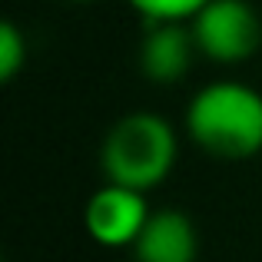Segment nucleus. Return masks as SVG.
I'll use <instances>...</instances> for the list:
<instances>
[{
  "label": "nucleus",
  "instance_id": "nucleus-2",
  "mask_svg": "<svg viewBox=\"0 0 262 262\" xmlns=\"http://www.w3.org/2000/svg\"><path fill=\"white\" fill-rule=\"evenodd\" d=\"M179 140L169 120L156 113H126L106 129L100 146V169L110 183L133 186L140 192L166 183L176 166Z\"/></svg>",
  "mask_w": 262,
  "mask_h": 262
},
{
  "label": "nucleus",
  "instance_id": "nucleus-3",
  "mask_svg": "<svg viewBox=\"0 0 262 262\" xmlns=\"http://www.w3.org/2000/svg\"><path fill=\"white\" fill-rule=\"evenodd\" d=\"M196 50L212 63H246L262 47V17L249 0H209L189 20Z\"/></svg>",
  "mask_w": 262,
  "mask_h": 262
},
{
  "label": "nucleus",
  "instance_id": "nucleus-7",
  "mask_svg": "<svg viewBox=\"0 0 262 262\" xmlns=\"http://www.w3.org/2000/svg\"><path fill=\"white\" fill-rule=\"evenodd\" d=\"M146 24H163V20H179L189 24L209 0H126Z\"/></svg>",
  "mask_w": 262,
  "mask_h": 262
},
{
  "label": "nucleus",
  "instance_id": "nucleus-5",
  "mask_svg": "<svg viewBox=\"0 0 262 262\" xmlns=\"http://www.w3.org/2000/svg\"><path fill=\"white\" fill-rule=\"evenodd\" d=\"M196 40H192L189 24L179 20H163V24H149L146 37L140 43V70L149 83H179L186 70L192 67L196 57Z\"/></svg>",
  "mask_w": 262,
  "mask_h": 262
},
{
  "label": "nucleus",
  "instance_id": "nucleus-6",
  "mask_svg": "<svg viewBox=\"0 0 262 262\" xmlns=\"http://www.w3.org/2000/svg\"><path fill=\"white\" fill-rule=\"evenodd\" d=\"M136 262H196L199 236L192 219L183 209H156L149 212L143 232L133 243Z\"/></svg>",
  "mask_w": 262,
  "mask_h": 262
},
{
  "label": "nucleus",
  "instance_id": "nucleus-9",
  "mask_svg": "<svg viewBox=\"0 0 262 262\" xmlns=\"http://www.w3.org/2000/svg\"><path fill=\"white\" fill-rule=\"evenodd\" d=\"M73 4H93V0H73Z\"/></svg>",
  "mask_w": 262,
  "mask_h": 262
},
{
  "label": "nucleus",
  "instance_id": "nucleus-4",
  "mask_svg": "<svg viewBox=\"0 0 262 262\" xmlns=\"http://www.w3.org/2000/svg\"><path fill=\"white\" fill-rule=\"evenodd\" d=\"M149 219L146 192L123 183H103L83 206L86 236L106 249H133L136 236Z\"/></svg>",
  "mask_w": 262,
  "mask_h": 262
},
{
  "label": "nucleus",
  "instance_id": "nucleus-1",
  "mask_svg": "<svg viewBox=\"0 0 262 262\" xmlns=\"http://www.w3.org/2000/svg\"><path fill=\"white\" fill-rule=\"evenodd\" d=\"M186 136L212 160L239 163L262 153V93L239 80L196 90L186 106Z\"/></svg>",
  "mask_w": 262,
  "mask_h": 262
},
{
  "label": "nucleus",
  "instance_id": "nucleus-8",
  "mask_svg": "<svg viewBox=\"0 0 262 262\" xmlns=\"http://www.w3.org/2000/svg\"><path fill=\"white\" fill-rule=\"evenodd\" d=\"M27 63V37L13 20H4L0 27V80L10 83Z\"/></svg>",
  "mask_w": 262,
  "mask_h": 262
}]
</instances>
